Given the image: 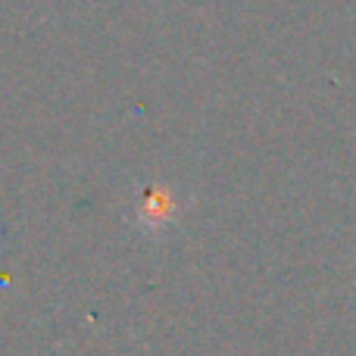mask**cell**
Returning a JSON list of instances; mask_svg holds the SVG:
<instances>
[{
    "instance_id": "1",
    "label": "cell",
    "mask_w": 356,
    "mask_h": 356,
    "mask_svg": "<svg viewBox=\"0 0 356 356\" xmlns=\"http://www.w3.org/2000/svg\"><path fill=\"white\" fill-rule=\"evenodd\" d=\"M138 213H141V219H147L150 232H156L163 222H172L175 219L172 197H169L163 188H147V191H144L141 207H138Z\"/></svg>"
}]
</instances>
